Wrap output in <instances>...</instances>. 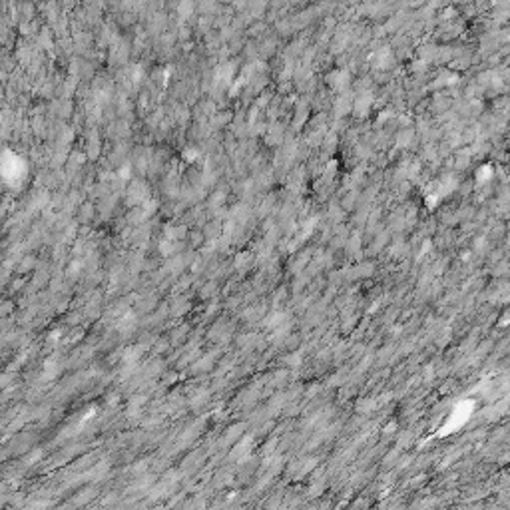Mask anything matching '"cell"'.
Returning a JSON list of instances; mask_svg holds the SVG:
<instances>
[{"mask_svg":"<svg viewBox=\"0 0 510 510\" xmlns=\"http://www.w3.org/2000/svg\"><path fill=\"white\" fill-rule=\"evenodd\" d=\"M329 84L335 88V90H345L349 86V74L343 72V70H337L335 74L329 76Z\"/></svg>","mask_w":510,"mask_h":510,"instance_id":"cell-1","label":"cell"}]
</instances>
